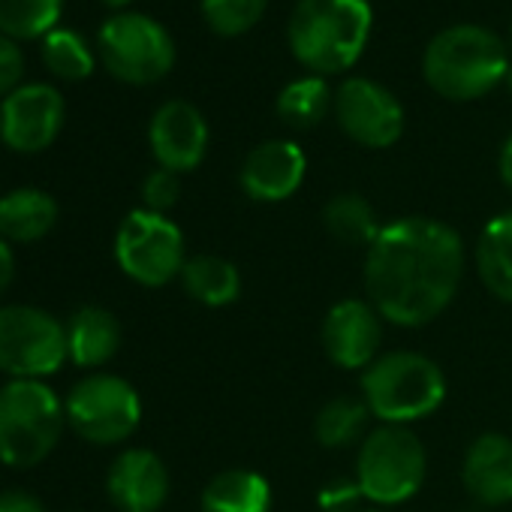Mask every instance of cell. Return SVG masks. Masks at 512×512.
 <instances>
[{
    "label": "cell",
    "instance_id": "836d02e7",
    "mask_svg": "<svg viewBox=\"0 0 512 512\" xmlns=\"http://www.w3.org/2000/svg\"><path fill=\"white\" fill-rule=\"evenodd\" d=\"M500 178L512 190V133H509V139L500 148Z\"/></svg>",
    "mask_w": 512,
    "mask_h": 512
},
{
    "label": "cell",
    "instance_id": "2e32d148",
    "mask_svg": "<svg viewBox=\"0 0 512 512\" xmlns=\"http://www.w3.org/2000/svg\"><path fill=\"white\" fill-rule=\"evenodd\" d=\"M109 497L121 512H157L169 497V470L151 449H127L109 470Z\"/></svg>",
    "mask_w": 512,
    "mask_h": 512
},
{
    "label": "cell",
    "instance_id": "4fadbf2b",
    "mask_svg": "<svg viewBox=\"0 0 512 512\" xmlns=\"http://www.w3.org/2000/svg\"><path fill=\"white\" fill-rule=\"evenodd\" d=\"M148 142L160 169H169L175 175L190 172L202 163L208 151V124L193 103L169 100L154 112Z\"/></svg>",
    "mask_w": 512,
    "mask_h": 512
},
{
    "label": "cell",
    "instance_id": "ffe728a7",
    "mask_svg": "<svg viewBox=\"0 0 512 512\" xmlns=\"http://www.w3.org/2000/svg\"><path fill=\"white\" fill-rule=\"evenodd\" d=\"M476 269L491 296L512 305V211L497 214L479 235Z\"/></svg>",
    "mask_w": 512,
    "mask_h": 512
},
{
    "label": "cell",
    "instance_id": "4dcf8cb0",
    "mask_svg": "<svg viewBox=\"0 0 512 512\" xmlns=\"http://www.w3.org/2000/svg\"><path fill=\"white\" fill-rule=\"evenodd\" d=\"M359 497H362V491H359L356 479H338L320 491V506L326 512H350V509H356Z\"/></svg>",
    "mask_w": 512,
    "mask_h": 512
},
{
    "label": "cell",
    "instance_id": "d6a6232c",
    "mask_svg": "<svg viewBox=\"0 0 512 512\" xmlns=\"http://www.w3.org/2000/svg\"><path fill=\"white\" fill-rule=\"evenodd\" d=\"M13 278H16V256H13L10 241L0 238V296L10 290Z\"/></svg>",
    "mask_w": 512,
    "mask_h": 512
},
{
    "label": "cell",
    "instance_id": "44dd1931",
    "mask_svg": "<svg viewBox=\"0 0 512 512\" xmlns=\"http://www.w3.org/2000/svg\"><path fill=\"white\" fill-rule=\"evenodd\" d=\"M205 512H269L272 488L253 470H223L202 491Z\"/></svg>",
    "mask_w": 512,
    "mask_h": 512
},
{
    "label": "cell",
    "instance_id": "6da1fadb",
    "mask_svg": "<svg viewBox=\"0 0 512 512\" xmlns=\"http://www.w3.org/2000/svg\"><path fill=\"white\" fill-rule=\"evenodd\" d=\"M464 247L452 226L431 217H401L368 247L365 290L383 320L425 326L440 317L461 284Z\"/></svg>",
    "mask_w": 512,
    "mask_h": 512
},
{
    "label": "cell",
    "instance_id": "7402d4cb",
    "mask_svg": "<svg viewBox=\"0 0 512 512\" xmlns=\"http://www.w3.org/2000/svg\"><path fill=\"white\" fill-rule=\"evenodd\" d=\"M181 281H184V290L208 308H223L235 302L241 293L238 269L229 260H220V256H208V253L193 256V260L184 263Z\"/></svg>",
    "mask_w": 512,
    "mask_h": 512
},
{
    "label": "cell",
    "instance_id": "1f68e13d",
    "mask_svg": "<svg viewBox=\"0 0 512 512\" xmlns=\"http://www.w3.org/2000/svg\"><path fill=\"white\" fill-rule=\"evenodd\" d=\"M0 512H46L43 500L28 491H4L0 494Z\"/></svg>",
    "mask_w": 512,
    "mask_h": 512
},
{
    "label": "cell",
    "instance_id": "7a4b0ae2",
    "mask_svg": "<svg viewBox=\"0 0 512 512\" xmlns=\"http://www.w3.org/2000/svg\"><path fill=\"white\" fill-rule=\"evenodd\" d=\"M368 0H299L287 37L296 61L311 76H332L350 70L371 37Z\"/></svg>",
    "mask_w": 512,
    "mask_h": 512
},
{
    "label": "cell",
    "instance_id": "cb8c5ba5",
    "mask_svg": "<svg viewBox=\"0 0 512 512\" xmlns=\"http://www.w3.org/2000/svg\"><path fill=\"white\" fill-rule=\"evenodd\" d=\"M335 97L323 76H302L278 94V115L284 124L308 130L326 118Z\"/></svg>",
    "mask_w": 512,
    "mask_h": 512
},
{
    "label": "cell",
    "instance_id": "9a60e30c",
    "mask_svg": "<svg viewBox=\"0 0 512 512\" xmlns=\"http://www.w3.org/2000/svg\"><path fill=\"white\" fill-rule=\"evenodd\" d=\"M308 172L305 151L296 142L272 139L256 145L241 166V187L256 202H281L293 196Z\"/></svg>",
    "mask_w": 512,
    "mask_h": 512
},
{
    "label": "cell",
    "instance_id": "52a82bcc",
    "mask_svg": "<svg viewBox=\"0 0 512 512\" xmlns=\"http://www.w3.org/2000/svg\"><path fill=\"white\" fill-rule=\"evenodd\" d=\"M100 58L127 85H154L175 64L169 31L142 13H118L100 28Z\"/></svg>",
    "mask_w": 512,
    "mask_h": 512
},
{
    "label": "cell",
    "instance_id": "30bf717a",
    "mask_svg": "<svg viewBox=\"0 0 512 512\" xmlns=\"http://www.w3.org/2000/svg\"><path fill=\"white\" fill-rule=\"evenodd\" d=\"M67 422L91 443L112 446L127 440L142 419L136 389L115 374H91L67 395Z\"/></svg>",
    "mask_w": 512,
    "mask_h": 512
},
{
    "label": "cell",
    "instance_id": "8d00e7d4",
    "mask_svg": "<svg viewBox=\"0 0 512 512\" xmlns=\"http://www.w3.org/2000/svg\"><path fill=\"white\" fill-rule=\"evenodd\" d=\"M362 512H383V509H362Z\"/></svg>",
    "mask_w": 512,
    "mask_h": 512
},
{
    "label": "cell",
    "instance_id": "d4e9b609",
    "mask_svg": "<svg viewBox=\"0 0 512 512\" xmlns=\"http://www.w3.org/2000/svg\"><path fill=\"white\" fill-rule=\"evenodd\" d=\"M64 0H0V34L10 40H37L55 31Z\"/></svg>",
    "mask_w": 512,
    "mask_h": 512
},
{
    "label": "cell",
    "instance_id": "7c38bea8",
    "mask_svg": "<svg viewBox=\"0 0 512 512\" xmlns=\"http://www.w3.org/2000/svg\"><path fill=\"white\" fill-rule=\"evenodd\" d=\"M64 97L52 85H22L0 106V139L19 154L49 148L64 127Z\"/></svg>",
    "mask_w": 512,
    "mask_h": 512
},
{
    "label": "cell",
    "instance_id": "83f0119b",
    "mask_svg": "<svg viewBox=\"0 0 512 512\" xmlns=\"http://www.w3.org/2000/svg\"><path fill=\"white\" fill-rule=\"evenodd\" d=\"M269 0H202V19L217 37H241L263 19Z\"/></svg>",
    "mask_w": 512,
    "mask_h": 512
},
{
    "label": "cell",
    "instance_id": "277c9868",
    "mask_svg": "<svg viewBox=\"0 0 512 512\" xmlns=\"http://www.w3.org/2000/svg\"><path fill=\"white\" fill-rule=\"evenodd\" d=\"M368 410L386 425H407L425 419L443 404V371L422 353L395 350L377 356L362 377Z\"/></svg>",
    "mask_w": 512,
    "mask_h": 512
},
{
    "label": "cell",
    "instance_id": "9c48e42d",
    "mask_svg": "<svg viewBox=\"0 0 512 512\" xmlns=\"http://www.w3.org/2000/svg\"><path fill=\"white\" fill-rule=\"evenodd\" d=\"M115 260L127 278L142 287H163L184 269V235L166 217L148 208L130 211L115 235Z\"/></svg>",
    "mask_w": 512,
    "mask_h": 512
},
{
    "label": "cell",
    "instance_id": "5b68a950",
    "mask_svg": "<svg viewBox=\"0 0 512 512\" xmlns=\"http://www.w3.org/2000/svg\"><path fill=\"white\" fill-rule=\"evenodd\" d=\"M67 410L43 380H13L0 389V461L34 467L58 446Z\"/></svg>",
    "mask_w": 512,
    "mask_h": 512
},
{
    "label": "cell",
    "instance_id": "3957f363",
    "mask_svg": "<svg viewBox=\"0 0 512 512\" xmlns=\"http://www.w3.org/2000/svg\"><path fill=\"white\" fill-rule=\"evenodd\" d=\"M509 55L497 34L479 25H452L440 31L425 55V82L446 100H476L506 79Z\"/></svg>",
    "mask_w": 512,
    "mask_h": 512
},
{
    "label": "cell",
    "instance_id": "603a6c76",
    "mask_svg": "<svg viewBox=\"0 0 512 512\" xmlns=\"http://www.w3.org/2000/svg\"><path fill=\"white\" fill-rule=\"evenodd\" d=\"M323 220H326V229L332 232V238H338L341 244H350V247H371L380 235V223H377V214L374 208L356 196V193H341L335 196L326 211H323Z\"/></svg>",
    "mask_w": 512,
    "mask_h": 512
},
{
    "label": "cell",
    "instance_id": "d590c367",
    "mask_svg": "<svg viewBox=\"0 0 512 512\" xmlns=\"http://www.w3.org/2000/svg\"><path fill=\"white\" fill-rule=\"evenodd\" d=\"M503 85H506V91L512 94V64H509V70H506V79H503Z\"/></svg>",
    "mask_w": 512,
    "mask_h": 512
},
{
    "label": "cell",
    "instance_id": "ac0fdd59",
    "mask_svg": "<svg viewBox=\"0 0 512 512\" xmlns=\"http://www.w3.org/2000/svg\"><path fill=\"white\" fill-rule=\"evenodd\" d=\"M58 220V202L46 190L22 187L0 196V238L13 244L40 241Z\"/></svg>",
    "mask_w": 512,
    "mask_h": 512
},
{
    "label": "cell",
    "instance_id": "d6986e66",
    "mask_svg": "<svg viewBox=\"0 0 512 512\" xmlns=\"http://www.w3.org/2000/svg\"><path fill=\"white\" fill-rule=\"evenodd\" d=\"M70 359L82 368H97L109 362L121 347V326L118 320L97 305H88L73 314L67 326Z\"/></svg>",
    "mask_w": 512,
    "mask_h": 512
},
{
    "label": "cell",
    "instance_id": "4316f807",
    "mask_svg": "<svg viewBox=\"0 0 512 512\" xmlns=\"http://www.w3.org/2000/svg\"><path fill=\"white\" fill-rule=\"evenodd\" d=\"M368 404L356 398H332L317 413V440L329 449L350 446L362 437L368 422Z\"/></svg>",
    "mask_w": 512,
    "mask_h": 512
},
{
    "label": "cell",
    "instance_id": "e0dca14e",
    "mask_svg": "<svg viewBox=\"0 0 512 512\" xmlns=\"http://www.w3.org/2000/svg\"><path fill=\"white\" fill-rule=\"evenodd\" d=\"M464 485L479 506H503L512 500V440L482 434L464 455Z\"/></svg>",
    "mask_w": 512,
    "mask_h": 512
},
{
    "label": "cell",
    "instance_id": "8992f818",
    "mask_svg": "<svg viewBox=\"0 0 512 512\" xmlns=\"http://www.w3.org/2000/svg\"><path fill=\"white\" fill-rule=\"evenodd\" d=\"M425 446L407 425H383L359 446L356 485L377 506L404 503L425 479Z\"/></svg>",
    "mask_w": 512,
    "mask_h": 512
},
{
    "label": "cell",
    "instance_id": "e575fe53",
    "mask_svg": "<svg viewBox=\"0 0 512 512\" xmlns=\"http://www.w3.org/2000/svg\"><path fill=\"white\" fill-rule=\"evenodd\" d=\"M103 4H106V7H112V10H121V7H127V4H130V0H103Z\"/></svg>",
    "mask_w": 512,
    "mask_h": 512
},
{
    "label": "cell",
    "instance_id": "f546056e",
    "mask_svg": "<svg viewBox=\"0 0 512 512\" xmlns=\"http://www.w3.org/2000/svg\"><path fill=\"white\" fill-rule=\"evenodd\" d=\"M25 73V55L16 46V40L0 34V97H10Z\"/></svg>",
    "mask_w": 512,
    "mask_h": 512
},
{
    "label": "cell",
    "instance_id": "f1b7e54d",
    "mask_svg": "<svg viewBox=\"0 0 512 512\" xmlns=\"http://www.w3.org/2000/svg\"><path fill=\"white\" fill-rule=\"evenodd\" d=\"M178 193H181V184H178V175L169 172V169H157L145 178L142 184V199H145V208L154 211V214H166L175 202H178Z\"/></svg>",
    "mask_w": 512,
    "mask_h": 512
},
{
    "label": "cell",
    "instance_id": "8fae6325",
    "mask_svg": "<svg viewBox=\"0 0 512 512\" xmlns=\"http://www.w3.org/2000/svg\"><path fill=\"white\" fill-rule=\"evenodd\" d=\"M341 130L365 148H389L404 133L398 97L374 79H347L335 94Z\"/></svg>",
    "mask_w": 512,
    "mask_h": 512
},
{
    "label": "cell",
    "instance_id": "484cf974",
    "mask_svg": "<svg viewBox=\"0 0 512 512\" xmlns=\"http://www.w3.org/2000/svg\"><path fill=\"white\" fill-rule=\"evenodd\" d=\"M43 61L58 79H67V82H79L94 73L91 49L70 28H55L43 37Z\"/></svg>",
    "mask_w": 512,
    "mask_h": 512
},
{
    "label": "cell",
    "instance_id": "5bb4252c",
    "mask_svg": "<svg viewBox=\"0 0 512 512\" xmlns=\"http://www.w3.org/2000/svg\"><path fill=\"white\" fill-rule=\"evenodd\" d=\"M383 341V317L371 302L344 299L323 320V347L341 368H368Z\"/></svg>",
    "mask_w": 512,
    "mask_h": 512
},
{
    "label": "cell",
    "instance_id": "ba28073f",
    "mask_svg": "<svg viewBox=\"0 0 512 512\" xmlns=\"http://www.w3.org/2000/svg\"><path fill=\"white\" fill-rule=\"evenodd\" d=\"M70 356L67 329L40 308H0V371L16 380H43Z\"/></svg>",
    "mask_w": 512,
    "mask_h": 512
}]
</instances>
